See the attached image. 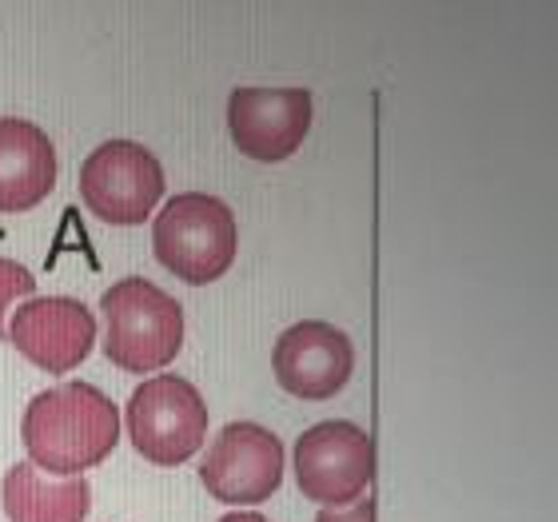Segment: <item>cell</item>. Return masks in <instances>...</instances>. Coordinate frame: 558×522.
<instances>
[{"label": "cell", "instance_id": "cell-1", "mask_svg": "<svg viewBox=\"0 0 558 522\" xmlns=\"http://www.w3.org/2000/svg\"><path fill=\"white\" fill-rule=\"evenodd\" d=\"M21 435L33 466L52 475H76L112 454L120 442V411L100 387L60 384L28 403Z\"/></svg>", "mask_w": 558, "mask_h": 522}, {"label": "cell", "instance_id": "cell-2", "mask_svg": "<svg viewBox=\"0 0 558 522\" xmlns=\"http://www.w3.org/2000/svg\"><path fill=\"white\" fill-rule=\"evenodd\" d=\"M100 315L108 324L105 355L132 375L156 372L184 348V307L144 276L112 283L100 300Z\"/></svg>", "mask_w": 558, "mask_h": 522}, {"label": "cell", "instance_id": "cell-3", "mask_svg": "<svg viewBox=\"0 0 558 522\" xmlns=\"http://www.w3.org/2000/svg\"><path fill=\"white\" fill-rule=\"evenodd\" d=\"M151 252L184 283H211L235 259V216L220 196L180 192L151 228Z\"/></svg>", "mask_w": 558, "mask_h": 522}, {"label": "cell", "instance_id": "cell-4", "mask_svg": "<svg viewBox=\"0 0 558 522\" xmlns=\"http://www.w3.org/2000/svg\"><path fill=\"white\" fill-rule=\"evenodd\" d=\"M129 435L156 466H180L208 435V406L184 375H156L132 391Z\"/></svg>", "mask_w": 558, "mask_h": 522}, {"label": "cell", "instance_id": "cell-5", "mask_svg": "<svg viewBox=\"0 0 558 522\" xmlns=\"http://www.w3.org/2000/svg\"><path fill=\"white\" fill-rule=\"evenodd\" d=\"M375 475L372 435L348 418H327L295 439V483L307 499L343 507L360 499Z\"/></svg>", "mask_w": 558, "mask_h": 522}, {"label": "cell", "instance_id": "cell-6", "mask_svg": "<svg viewBox=\"0 0 558 522\" xmlns=\"http://www.w3.org/2000/svg\"><path fill=\"white\" fill-rule=\"evenodd\" d=\"M81 196L105 223H144L163 196V168L136 139H108L84 160Z\"/></svg>", "mask_w": 558, "mask_h": 522}, {"label": "cell", "instance_id": "cell-7", "mask_svg": "<svg viewBox=\"0 0 558 522\" xmlns=\"http://www.w3.org/2000/svg\"><path fill=\"white\" fill-rule=\"evenodd\" d=\"M199 478L220 502L256 507L283 483V442L259 423H228L204 454Z\"/></svg>", "mask_w": 558, "mask_h": 522}, {"label": "cell", "instance_id": "cell-8", "mask_svg": "<svg viewBox=\"0 0 558 522\" xmlns=\"http://www.w3.org/2000/svg\"><path fill=\"white\" fill-rule=\"evenodd\" d=\"M12 348L48 375H64L88 360L96 343V319L72 295H33L12 312Z\"/></svg>", "mask_w": 558, "mask_h": 522}, {"label": "cell", "instance_id": "cell-9", "mask_svg": "<svg viewBox=\"0 0 558 522\" xmlns=\"http://www.w3.org/2000/svg\"><path fill=\"white\" fill-rule=\"evenodd\" d=\"M271 372L295 399H331L355 372V348L348 331L324 319H300L271 348Z\"/></svg>", "mask_w": 558, "mask_h": 522}, {"label": "cell", "instance_id": "cell-10", "mask_svg": "<svg viewBox=\"0 0 558 522\" xmlns=\"http://www.w3.org/2000/svg\"><path fill=\"white\" fill-rule=\"evenodd\" d=\"M228 129L235 148L252 160H288L312 129V93L307 88H235L228 100Z\"/></svg>", "mask_w": 558, "mask_h": 522}, {"label": "cell", "instance_id": "cell-11", "mask_svg": "<svg viewBox=\"0 0 558 522\" xmlns=\"http://www.w3.org/2000/svg\"><path fill=\"white\" fill-rule=\"evenodd\" d=\"M60 160L33 120L0 117V211H28L57 187Z\"/></svg>", "mask_w": 558, "mask_h": 522}, {"label": "cell", "instance_id": "cell-12", "mask_svg": "<svg viewBox=\"0 0 558 522\" xmlns=\"http://www.w3.org/2000/svg\"><path fill=\"white\" fill-rule=\"evenodd\" d=\"M4 514L12 522H84L88 478L45 475L33 463H16L4 475Z\"/></svg>", "mask_w": 558, "mask_h": 522}, {"label": "cell", "instance_id": "cell-13", "mask_svg": "<svg viewBox=\"0 0 558 522\" xmlns=\"http://www.w3.org/2000/svg\"><path fill=\"white\" fill-rule=\"evenodd\" d=\"M36 291V276L28 271L24 264L16 259H0V339L9 336V324H4V315L16 300H33Z\"/></svg>", "mask_w": 558, "mask_h": 522}, {"label": "cell", "instance_id": "cell-14", "mask_svg": "<svg viewBox=\"0 0 558 522\" xmlns=\"http://www.w3.org/2000/svg\"><path fill=\"white\" fill-rule=\"evenodd\" d=\"M315 522H375V502L372 499H360L355 507H348V511H319L315 514Z\"/></svg>", "mask_w": 558, "mask_h": 522}, {"label": "cell", "instance_id": "cell-15", "mask_svg": "<svg viewBox=\"0 0 558 522\" xmlns=\"http://www.w3.org/2000/svg\"><path fill=\"white\" fill-rule=\"evenodd\" d=\"M220 522H268L264 514H256V511H235V514H223Z\"/></svg>", "mask_w": 558, "mask_h": 522}]
</instances>
